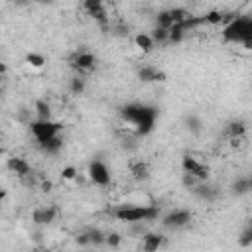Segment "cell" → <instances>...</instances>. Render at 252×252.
<instances>
[{
    "instance_id": "6da1fadb",
    "label": "cell",
    "mask_w": 252,
    "mask_h": 252,
    "mask_svg": "<svg viewBox=\"0 0 252 252\" xmlns=\"http://www.w3.org/2000/svg\"><path fill=\"white\" fill-rule=\"evenodd\" d=\"M122 118L138 136H146L156 126L158 110L144 102H130L122 108Z\"/></svg>"
},
{
    "instance_id": "7a4b0ae2",
    "label": "cell",
    "mask_w": 252,
    "mask_h": 252,
    "mask_svg": "<svg viewBox=\"0 0 252 252\" xmlns=\"http://www.w3.org/2000/svg\"><path fill=\"white\" fill-rule=\"evenodd\" d=\"M110 215L116 220L134 224V222H152L159 217V209L156 205H134V203H126V205H118L110 211Z\"/></svg>"
},
{
    "instance_id": "3957f363",
    "label": "cell",
    "mask_w": 252,
    "mask_h": 252,
    "mask_svg": "<svg viewBox=\"0 0 252 252\" xmlns=\"http://www.w3.org/2000/svg\"><path fill=\"white\" fill-rule=\"evenodd\" d=\"M220 35L224 43L240 45L242 41L252 37V16H232V20L222 26Z\"/></svg>"
},
{
    "instance_id": "277c9868",
    "label": "cell",
    "mask_w": 252,
    "mask_h": 252,
    "mask_svg": "<svg viewBox=\"0 0 252 252\" xmlns=\"http://www.w3.org/2000/svg\"><path fill=\"white\" fill-rule=\"evenodd\" d=\"M28 126H30V132H32V136L35 138L37 144L47 142L49 138L59 136L61 130H63V124L57 122V120H53V118H49V120H37V118H33Z\"/></svg>"
},
{
    "instance_id": "5b68a950",
    "label": "cell",
    "mask_w": 252,
    "mask_h": 252,
    "mask_svg": "<svg viewBox=\"0 0 252 252\" xmlns=\"http://www.w3.org/2000/svg\"><path fill=\"white\" fill-rule=\"evenodd\" d=\"M83 10L102 28L110 26V14L106 10V0H83Z\"/></svg>"
},
{
    "instance_id": "8992f818",
    "label": "cell",
    "mask_w": 252,
    "mask_h": 252,
    "mask_svg": "<svg viewBox=\"0 0 252 252\" xmlns=\"http://www.w3.org/2000/svg\"><path fill=\"white\" fill-rule=\"evenodd\" d=\"M87 175H89L91 183H94L98 187H106L110 183V179H112L110 169L102 159H93L89 163V167H87Z\"/></svg>"
},
{
    "instance_id": "52a82bcc",
    "label": "cell",
    "mask_w": 252,
    "mask_h": 252,
    "mask_svg": "<svg viewBox=\"0 0 252 252\" xmlns=\"http://www.w3.org/2000/svg\"><path fill=\"white\" fill-rule=\"evenodd\" d=\"M69 65H71V69H75L79 75H87V73H91V71L94 69L96 57H94V53H91V51H87V49H81V51H75V53H73V57L69 59Z\"/></svg>"
},
{
    "instance_id": "ba28073f",
    "label": "cell",
    "mask_w": 252,
    "mask_h": 252,
    "mask_svg": "<svg viewBox=\"0 0 252 252\" xmlns=\"http://www.w3.org/2000/svg\"><path fill=\"white\" fill-rule=\"evenodd\" d=\"M191 219H193L191 211H187V209H173V211H169L167 215L161 217V224L165 228H169V230H179V228L187 226L191 222Z\"/></svg>"
},
{
    "instance_id": "9c48e42d",
    "label": "cell",
    "mask_w": 252,
    "mask_h": 252,
    "mask_svg": "<svg viewBox=\"0 0 252 252\" xmlns=\"http://www.w3.org/2000/svg\"><path fill=\"white\" fill-rule=\"evenodd\" d=\"M181 169L187 171V173L197 175L201 181H209V175H211L209 165L203 163V161H199V159L193 158V156H183V158H181Z\"/></svg>"
},
{
    "instance_id": "30bf717a",
    "label": "cell",
    "mask_w": 252,
    "mask_h": 252,
    "mask_svg": "<svg viewBox=\"0 0 252 252\" xmlns=\"http://www.w3.org/2000/svg\"><path fill=\"white\" fill-rule=\"evenodd\" d=\"M6 167H8L12 173H16L18 177H28V175H32V165H30V161L24 159V158H20V156L8 158Z\"/></svg>"
},
{
    "instance_id": "8fae6325",
    "label": "cell",
    "mask_w": 252,
    "mask_h": 252,
    "mask_svg": "<svg viewBox=\"0 0 252 252\" xmlns=\"http://www.w3.org/2000/svg\"><path fill=\"white\" fill-rule=\"evenodd\" d=\"M57 215H59L57 207H51V205L49 207H39L32 213V220L35 224H51L57 219Z\"/></svg>"
},
{
    "instance_id": "7c38bea8",
    "label": "cell",
    "mask_w": 252,
    "mask_h": 252,
    "mask_svg": "<svg viewBox=\"0 0 252 252\" xmlns=\"http://www.w3.org/2000/svg\"><path fill=\"white\" fill-rule=\"evenodd\" d=\"M138 79L142 83H161V81H165V73L152 65H144L138 69Z\"/></svg>"
},
{
    "instance_id": "4fadbf2b",
    "label": "cell",
    "mask_w": 252,
    "mask_h": 252,
    "mask_svg": "<svg viewBox=\"0 0 252 252\" xmlns=\"http://www.w3.org/2000/svg\"><path fill=\"white\" fill-rule=\"evenodd\" d=\"M128 169H130V175L136 179V181H146L150 177V167L146 161L142 159H134L128 163Z\"/></svg>"
},
{
    "instance_id": "5bb4252c",
    "label": "cell",
    "mask_w": 252,
    "mask_h": 252,
    "mask_svg": "<svg viewBox=\"0 0 252 252\" xmlns=\"http://www.w3.org/2000/svg\"><path fill=\"white\" fill-rule=\"evenodd\" d=\"M163 236L161 234H158V232H146L144 234V238H142V250H146V252H154V250H158L161 244H163Z\"/></svg>"
},
{
    "instance_id": "9a60e30c",
    "label": "cell",
    "mask_w": 252,
    "mask_h": 252,
    "mask_svg": "<svg viewBox=\"0 0 252 252\" xmlns=\"http://www.w3.org/2000/svg\"><path fill=\"white\" fill-rule=\"evenodd\" d=\"M134 45H136L142 53H150V51L156 47V41H154L152 33H144V32H140V33L134 35Z\"/></svg>"
},
{
    "instance_id": "2e32d148",
    "label": "cell",
    "mask_w": 252,
    "mask_h": 252,
    "mask_svg": "<svg viewBox=\"0 0 252 252\" xmlns=\"http://www.w3.org/2000/svg\"><path fill=\"white\" fill-rule=\"evenodd\" d=\"M33 118L37 120H49L51 118V104L47 100H35L33 104Z\"/></svg>"
},
{
    "instance_id": "e0dca14e",
    "label": "cell",
    "mask_w": 252,
    "mask_h": 252,
    "mask_svg": "<svg viewBox=\"0 0 252 252\" xmlns=\"http://www.w3.org/2000/svg\"><path fill=\"white\" fill-rule=\"evenodd\" d=\"M39 148H41L45 154H51V156L59 154V152H61V148H63V138H61V134H59V136H55V138H49L47 142H41V144H39Z\"/></svg>"
},
{
    "instance_id": "ac0fdd59",
    "label": "cell",
    "mask_w": 252,
    "mask_h": 252,
    "mask_svg": "<svg viewBox=\"0 0 252 252\" xmlns=\"http://www.w3.org/2000/svg\"><path fill=\"white\" fill-rule=\"evenodd\" d=\"M199 199H203V201H213L215 199V189H213V185L209 183V181H201L195 189H191Z\"/></svg>"
},
{
    "instance_id": "d6986e66",
    "label": "cell",
    "mask_w": 252,
    "mask_h": 252,
    "mask_svg": "<svg viewBox=\"0 0 252 252\" xmlns=\"http://www.w3.org/2000/svg\"><path fill=\"white\" fill-rule=\"evenodd\" d=\"M203 18H205V24H209V26L226 24V16H224V12H220V10H209L207 14H203Z\"/></svg>"
},
{
    "instance_id": "ffe728a7",
    "label": "cell",
    "mask_w": 252,
    "mask_h": 252,
    "mask_svg": "<svg viewBox=\"0 0 252 252\" xmlns=\"http://www.w3.org/2000/svg\"><path fill=\"white\" fill-rule=\"evenodd\" d=\"M87 89V81H85V75H75L71 81H69V91L71 94H83Z\"/></svg>"
},
{
    "instance_id": "44dd1931",
    "label": "cell",
    "mask_w": 252,
    "mask_h": 252,
    "mask_svg": "<svg viewBox=\"0 0 252 252\" xmlns=\"http://www.w3.org/2000/svg\"><path fill=\"white\" fill-rule=\"evenodd\" d=\"M246 132H248V126H246V122H242V120H232L228 126H226V136L230 138V136H246Z\"/></svg>"
},
{
    "instance_id": "7402d4cb",
    "label": "cell",
    "mask_w": 252,
    "mask_h": 252,
    "mask_svg": "<svg viewBox=\"0 0 252 252\" xmlns=\"http://www.w3.org/2000/svg\"><path fill=\"white\" fill-rule=\"evenodd\" d=\"M232 193L234 195H246V193H250V181H248V177H238L234 183H232Z\"/></svg>"
},
{
    "instance_id": "603a6c76",
    "label": "cell",
    "mask_w": 252,
    "mask_h": 252,
    "mask_svg": "<svg viewBox=\"0 0 252 252\" xmlns=\"http://www.w3.org/2000/svg\"><path fill=\"white\" fill-rule=\"evenodd\" d=\"M152 37H154V41H156L158 45H159V43H169V30L156 26V30L152 32Z\"/></svg>"
},
{
    "instance_id": "cb8c5ba5",
    "label": "cell",
    "mask_w": 252,
    "mask_h": 252,
    "mask_svg": "<svg viewBox=\"0 0 252 252\" xmlns=\"http://www.w3.org/2000/svg\"><path fill=\"white\" fill-rule=\"evenodd\" d=\"M26 63H28V65H32V67H35V69H41V67L45 65V57H43L41 53L30 51V53L26 55Z\"/></svg>"
},
{
    "instance_id": "d4e9b609",
    "label": "cell",
    "mask_w": 252,
    "mask_h": 252,
    "mask_svg": "<svg viewBox=\"0 0 252 252\" xmlns=\"http://www.w3.org/2000/svg\"><path fill=\"white\" fill-rule=\"evenodd\" d=\"M89 238H91V244L94 246H100V244H106V234L100 230V228H89Z\"/></svg>"
},
{
    "instance_id": "484cf974",
    "label": "cell",
    "mask_w": 252,
    "mask_h": 252,
    "mask_svg": "<svg viewBox=\"0 0 252 252\" xmlns=\"http://www.w3.org/2000/svg\"><path fill=\"white\" fill-rule=\"evenodd\" d=\"M169 14H171V20H173V26L175 24H183L191 16L185 8H169Z\"/></svg>"
},
{
    "instance_id": "4316f807",
    "label": "cell",
    "mask_w": 252,
    "mask_h": 252,
    "mask_svg": "<svg viewBox=\"0 0 252 252\" xmlns=\"http://www.w3.org/2000/svg\"><path fill=\"white\" fill-rule=\"evenodd\" d=\"M156 22H158V26H159V28H167V30L173 26V20H171L169 10H161V12H158Z\"/></svg>"
},
{
    "instance_id": "83f0119b",
    "label": "cell",
    "mask_w": 252,
    "mask_h": 252,
    "mask_svg": "<svg viewBox=\"0 0 252 252\" xmlns=\"http://www.w3.org/2000/svg\"><path fill=\"white\" fill-rule=\"evenodd\" d=\"M187 128H189V132H193V134H199L201 132V128H203V124H201V120H199V116H189L187 118Z\"/></svg>"
},
{
    "instance_id": "f1b7e54d",
    "label": "cell",
    "mask_w": 252,
    "mask_h": 252,
    "mask_svg": "<svg viewBox=\"0 0 252 252\" xmlns=\"http://www.w3.org/2000/svg\"><path fill=\"white\" fill-rule=\"evenodd\" d=\"M238 242H240V246H250V244H252V222L242 230Z\"/></svg>"
},
{
    "instance_id": "f546056e",
    "label": "cell",
    "mask_w": 252,
    "mask_h": 252,
    "mask_svg": "<svg viewBox=\"0 0 252 252\" xmlns=\"http://www.w3.org/2000/svg\"><path fill=\"white\" fill-rule=\"evenodd\" d=\"M61 177H63L65 181H73V179H77V177H79V171H77V167H73V165H67V167H63V171H61Z\"/></svg>"
},
{
    "instance_id": "4dcf8cb0",
    "label": "cell",
    "mask_w": 252,
    "mask_h": 252,
    "mask_svg": "<svg viewBox=\"0 0 252 252\" xmlns=\"http://www.w3.org/2000/svg\"><path fill=\"white\" fill-rule=\"evenodd\" d=\"M120 242H122V236H120L118 232H110V234H106V244H108V246L116 248V246H120Z\"/></svg>"
},
{
    "instance_id": "1f68e13d",
    "label": "cell",
    "mask_w": 252,
    "mask_h": 252,
    "mask_svg": "<svg viewBox=\"0 0 252 252\" xmlns=\"http://www.w3.org/2000/svg\"><path fill=\"white\" fill-rule=\"evenodd\" d=\"M75 240H77V244H79V246H89V244H91L89 232H81V234H79V236H77Z\"/></svg>"
},
{
    "instance_id": "d6a6232c",
    "label": "cell",
    "mask_w": 252,
    "mask_h": 252,
    "mask_svg": "<svg viewBox=\"0 0 252 252\" xmlns=\"http://www.w3.org/2000/svg\"><path fill=\"white\" fill-rule=\"evenodd\" d=\"M41 189H43V191H49V189H51V181H43V183H41Z\"/></svg>"
},
{
    "instance_id": "836d02e7",
    "label": "cell",
    "mask_w": 252,
    "mask_h": 252,
    "mask_svg": "<svg viewBox=\"0 0 252 252\" xmlns=\"http://www.w3.org/2000/svg\"><path fill=\"white\" fill-rule=\"evenodd\" d=\"M37 2H41V4H49L51 0H37Z\"/></svg>"
},
{
    "instance_id": "e575fe53",
    "label": "cell",
    "mask_w": 252,
    "mask_h": 252,
    "mask_svg": "<svg viewBox=\"0 0 252 252\" xmlns=\"http://www.w3.org/2000/svg\"><path fill=\"white\" fill-rule=\"evenodd\" d=\"M248 181H250V191H252V175L248 177Z\"/></svg>"
},
{
    "instance_id": "d590c367",
    "label": "cell",
    "mask_w": 252,
    "mask_h": 252,
    "mask_svg": "<svg viewBox=\"0 0 252 252\" xmlns=\"http://www.w3.org/2000/svg\"><path fill=\"white\" fill-rule=\"evenodd\" d=\"M193 2H199V0H193Z\"/></svg>"
}]
</instances>
